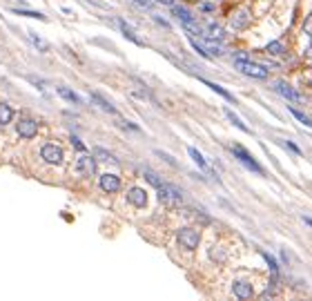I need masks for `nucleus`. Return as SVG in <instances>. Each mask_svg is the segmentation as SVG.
Segmentation results:
<instances>
[{"instance_id":"f257e3e1","label":"nucleus","mask_w":312,"mask_h":301,"mask_svg":"<svg viewBox=\"0 0 312 301\" xmlns=\"http://www.w3.org/2000/svg\"><path fill=\"white\" fill-rule=\"evenodd\" d=\"M159 201L163 203V206L174 210V207H179L181 203H183V190L176 188V185H172V183H165L163 188H159Z\"/></svg>"},{"instance_id":"f03ea898","label":"nucleus","mask_w":312,"mask_h":301,"mask_svg":"<svg viewBox=\"0 0 312 301\" xmlns=\"http://www.w3.org/2000/svg\"><path fill=\"white\" fill-rule=\"evenodd\" d=\"M234 67H237L241 74L252 76V78H259V80L268 78V69H265L263 65L252 63L250 58H239V60H234Z\"/></svg>"},{"instance_id":"7ed1b4c3","label":"nucleus","mask_w":312,"mask_h":301,"mask_svg":"<svg viewBox=\"0 0 312 301\" xmlns=\"http://www.w3.org/2000/svg\"><path fill=\"white\" fill-rule=\"evenodd\" d=\"M176 239H179L181 248L196 250V248H199V241H201V234L196 232L194 227H181L179 234H176Z\"/></svg>"},{"instance_id":"20e7f679","label":"nucleus","mask_w":312,"mask_h":301,"mask_svg":"<svg viewBox=\"0 0 312 301\" xmlns=\"http://www.w3.org/2000/svg\"><path fill=\"white\" fill-rule=\"evenodd\" d=\"M230 150H232V154H234V156H237L239 161H241V163L245 165V168L254 169L257 174H263V168H261V165L257 163V161H254V156H252V154H250L245 148H241V145H232V148H230Z\"/></svg>"},{"instance_id":"39448f33","label":"nucleus","mask_w":312,"mask_h":301,"mask_svg":"<svg viewBox=\"0 0 312 301\" xmlns=\"http://www.w3.org/2000/svg\"><path fill=\"white\" fill-rule=\"evenodd\" d=\"M40 156L45 159V163H49V165H60L63 163V150H60L58 145H52V143L42 145Z\"/></svg>"},{"instance_id":"423d86ee","label":"nucleus","mask_w":312,"mask_h":301,"mask_svg":"<svg viewBox=\"0 0 312 301\" xmlns=\"http://www.w3.org/2000/svg\"><path fill=\"white\" fill-rule=\"evenodd\" d=\"M16 132L22 138H34L38 134V123L34 118H20L16 125Z\"/></svg>"},{"instance_id":"0eeeda50","label":"nucleus","mask_w":312,"mask_h":301,"mask_svg":"<svg viewBox=\"0 0 312 301\" xmlns=\"http://www.w3.org/2000/svg\"><path fill=\"white\" fill-rule=\"evenodd\" d=\"M76 172H78L80 176H92V174H94V172H96L94 156H87V154L78 156V159H76Z\"/></svg>"},{"instance_id":"6e6552de","label":"nucleus","mask_w":312,"mask_h":301,"mask_svg":"<svg viewBox=\"0 0 312 301\" xmlns=\"http://www.w3.org/2000/svg\"><path fill=\"white\" fill-rule=\"evenodd\" d=\"M101 190L107 192V194H114V192L121 190V179H118L116 174H103L101 176Z\"/></svg>"},{"instance_id":"1a4fd4ad","label":"nucleus","mask_w":312,"mask_h":301,"mask_svg":"<svg viewBox=\"0 0 312 301\" xmlns=\"http://www.w3.org/2000/svg\"><path fill=\"white\" fill-rule=\"evenodd\" d=\"M127 201H129L134 207H145L147 206V194H145V190H141V188H132V190H127Z\"/></svg>"},{"instance_id":"9d476101","label":"nucleus","mask_w":312,"mask_h":301,"mask_svg":"<svg viewBox=\"0 0 312 301\" xmlns=\"http://www.w3.org/2000/svg\"><path fill=\"white\" fill-rule=\"evenodd\" d=\"M275 92L276 94H281L283 98H290V100H301V94L299 92H294L288 83H283V80H279V83H275Z\"/></svg>"},{"instance_id":"9b49d317","label":"nucleus","mask_w":312,"mask_h":301,"mask_svg":"<svg viewBox=\"0 0 312 301\" xmlns=\"http://www.w3.org/2000/svg\"><path fill=\"white\" fill-rule=\"evenodd\" d=\"M250 18H252V16H250V11L248 9H241L237 16L232 18V29H234V32H241V29H245V27L250 25Z\"/></svg>"},{"instance_id":"f8f14e48","label":"nucleus","mask_w":312,"mask_h":301,"mask_svg":"<svg viewBox=\"0 0 312 301\" xmlns=\"http://www.w3.org/2000/svg\"><path fill=\"white\" fill-rule=\"evenodd\" d=\"M232 290H234V295H237L239 299H252V295H254L252 285L245 283V281H234Z\"/></svg>"},{"instance_id":"ddd939ff","label":"nucleus","mask_w":312,"mask_h":301,"mask_svg":"<svg viewBox=\"0 0 312 301\" xmlns=\"http://www.w3.org/2000/svg\"><path fill=\"white\" fill-rule=\"evenodd\" d=\"M172 11H174V16L181 20V25H190V22H194V16H192V14L185 9V7L172 5Z\"/></svg>"},{"instance_id":"4468645a","label":"nucleus","mask_w":312,"mask_h":301,"mask_svg":"<svg viewBox=\"0 0 312 301\" xmlns=\"http://www.w3.org/2000/svg\"><path fill=\"white\" fill-rule=\"evenodd\" d=\"M203 36L210 38V40H223V36H225V34H223V29H221L219 25L210 22V25H207L205 29H203Z\"/></svg>"},{"instance_id":"2eb2a0df","label":"nucleus","mask_w":312,"mask_h":301,"mask_svg":"<svg viewBox=\"0 0 312 301\" xmlns=\"http://www.w3.org/2000/svg\"><path fill=\"white\" fill-rule=\"evenodd\" d=\"M11 118H14V110L7 103H0V127H5L7 123H11Z\"/></svg>"},{"instance_id":"dca6fc26","label":"nucleus","mask_w":312,"mask_h":301,"mask_svg":"<svg viewBox=\"0 0 312 301\" xmlns=\"http://www.w3.org/2000/svg\"><path fill=\"white\" fill-rule=\"evenodd\" d=\"M225 116H228V118H230V121H232V123H234V125H237V127H239V130H241V132H245V134H250V127H248V125H245V123H243V121H241V118H239V116H237V114H234V112H232V110H225Z\"/></svg>"},{"instance_id":"f3484780","label":"nucleus","mask_w":312,"mask_h":301,"mask_svg":"<svg viewBox=\"0 0 312 301\" xmlns=\"http://www.w3.org/2000/svg\"><path fill=\"white\" fill-rule=\"evenodd\" d=\"M203 85H205V87H210L212 92H217V94H221L223 98H228V100H234V96L230 94V92H225V90H223L221 85H217V83H210V80H203Z\"/></svg>"},{"instance_id":"a211bd4d","label":"nucleus","mask_w":312,"mask_h":301,"mask_svg":"<svg viewBox=\"0 0 312 301\" xmlns=\"http://www.w3.org/2000/svg\"><path fill=\"white\" fill-rule=\"evenodd\" d=\"M145 179H147L149 183H152L154 188H156V190H159V188H163V185H165V181L161 179V176L156 174V172H152V169H145Z\"/></svg>"},{"instance_id":"6ab92c4d","label":"nucleus","mask_w":312,"mask_h":301,"mask_svg":"<svg viewBox=\"0 0 312 301\" xmlns=\"http://www.w3.org/2000/svg\"><path fill=\"white\" fill-rule=\"evenodd\" d=\"M187 152H190L192 161H194V163L199 165V168H201V169H207V163H205V159H203V156H201V152H199V150H194V148H187Z\"/></svg>"},{"instance_id":"aec40b11","label":"nucleus","mask_w":312,"mask_h":301,"mask_svg":"<svg viewBox=\"0 0 312 301\" xmlns=\"http://www.w3.org/2000/svg\"><path fill=\"white\" fill-rule=\"evenodd\" d=\"M58 94L63 96L65 100H69V103H80L78 94H76V92H72V90H67V87H58Z\"/></svg>"},{"instance_id":"412c9836","label":"nucleus","mask_w":312,"mask_h":301,"mask_svg":"<svg viewBox=\"0 0 312 301\" xmlns=\"http://www.w3.org/2000/svg\"><path fill=\"white\" fill-rule=\"evenodd\" d=\"M118 25H121L123 34H125V36L129 38V40H134V42H136V45H141V40H138V38H136V34H134V29H132V27H129V25H127L125 20H118Z\"/></svg>"},{"instance_id":"4be33fe9","label":"nucleus","mask_w":312,"mask_h":301,"mask_svg":"<svg viewBox=\"0 0 312 301\" xmlns=\"http://www.w3.org/2000/svg\"><path fill=\"white\" fill-rule=\"evenodd\" d=\"M94 156H96L98 161H111V163H118V159H114V156H111L107 150H103V148H96V150H94Z\"/></svg>"},{"instance_id":"5701e85b","label":"nucleus","mask_w":312,"mask_h":301,"mask_svg":"<svg viewBox=\"0 0 312 301\" xmlns=\"http://www.w3.org/2000/svg\"><path fill=\"white\" fill-rule=\"evenodd\" d=\"M265 52L268 54H275V56H279V54H283L286 52V47H283V42H279V40H272L268 47H265Z\"/></svg>"},{"instance_id":"b1692460","label":"nucleus","mask_w":312,"mask_h":301,"mask_svg":"<svg viewBox=\"0 0 312 301\" xmlns=\"http://www.w3.org/2000/svg\"><path fill=\"white\" fill-rule=\"evenodd\" d=\"M92 100H94V103H98V105H101V110L110 112V114H116V110H114V107H111L110 103H107V100H103L98 94H92Z\"/></svg>"},{"instance_id":"393cba45","label":"nucleus","mask_w":312,"mask_h":301,"mask_svg":"<svg viewBox=\"0 0 312 301\" xmlns=\"http://www.w3.org/2000/svg\"><path fill=\"white\" fill-rule=\"evenodd\" d=\"M261 257L268 261V268H270L272 275H276V272H279V265H276V259H275V257H272V254H268V252H261Z\"/></svg>"},{"instance_id":"a878e982","label":"nucleus","mask_w":312,"mask_h":301,"mask_svg":"<svg viewBox=\"0 0 312 301\" xmlns=\"http://www.w3.org/2000/svg\"><path fill=\"white\" fill-rule=\"evenodd\" d=\"M18 16H27V18H38V20H47V16L45 14H40V11H27V9H16Z\"/></svg>"},{"instance_id":"bb28decb","label":"nucleus","mask_w":312,"mask_h":301,"mask_svg":"<svg viewBox=\"0 0 312 301\" xmlns=\"http://www.w3.org/2000/svg\"><path fill=\"white\" fill-rule=\"evenodd\" d=\"M29 36H32L34 45H36V47H40V52H47V49H49V45H47L45 40H42L40 36H36V32H29Z\"/></svg>"},{"instance_id":"cd10ccee","label":"nucleus","mask_w":312,"mask_h":301,"mask_svg":"<svg viewBox=\"0 0 312 301\" xmlns=\"http://www.w3.org/2000/svg\"><path fill=\"white\" fill-rule=\"evenodd\" d=\"M290 112H292V116H294V118H299V121H301L306 127H312V121L306 116V114H301V112H299V110H294V107H290Z\"/></svg>"},{"instance_id":"c85d7f7f","label":"nucleus","mask_w":312,"mask_h":301,"mask_svg":"<svg viewBox=\"0 0 312 301\" xmlns=\"http://www.w3.org/2000/svg\"><path fill=\"white\" fill-rule=\"evenodd\" d=\"M207 49L212 52V56H221L223 54L221 45H217V40H210V38H207Z\"/></svg>"},{"instance_id":"c756f323","label":"nucleus","mask_w":312,"mask_h":301,"mask_svg":"<svg viewBox=\"0 0 312 301\" xmlns=\"http://www.w3.org/2000/svg\"><path fill=\"white\" fill-rule=\"evenodd\" d=\"M303 32H306L308 36L312 38V14H310V16L306 18V20H303Z\"/></svg>"},{"instance_id":"7c9ffc66","label":"nucleus","mask_w":312,"mask_h":301,"mask_svg":"<svg viewBox=\"0 0 312 301\" xmlns=\"http://www.w3.org/2000/svg\"><path fill=\"white\" fill-rule=\"evenodd\" d=\"M72 145H74L76 150H80V152H85V145H83V143H80L76 136H72Z\"/></svg>"},{"instance_id":"2f4dec72","label":"nucleus","mask_w":312,"mask_h":301,"mask_svg":"<svg viewBox=\"0 0 312 301\" xmlns=\"http://www.w3.org/2000/svg\"><path fill=\"white\" fill-rule=\"evenodd\" d=\"M281 145H283V148H288V150H292V152H294V154H301V152H299V148H296V145H292V143L281 141Z\"/></svg>"},{"instance_id":"473e14b6","label":"nucleus","mask_w":312,"mask_h":301,"mask_svg":"<svg viewBox=\"0 0 312 301\" xmlns=\"http://www.w3.org/2000/svg\"><path fill=\"white\" fill-rule=\"evenodd\" d=\"M201 9H203V11H212V9H214V7H212V5H207V2H201Z\"/></svg>"},{"instance_id":"72a5a7b5","label":"nucleus","mask_w":312,"mask_h":301,"mask_svg":"<svg viewBox=\"0 0 312 301\" xmlns=\"http://www.w3.org/2000/svg\"><path fill=\"white\" fill-rule=\"evenodd\" d=\"M159 2H163V5H174V0H159Z\"/></svg>"},{"instance_id":"f704fd0d","label":"nucleus","mask_w":312,"mask_h":301,"mask_svg":"<svg viewBox=\"0 0 312 301\" xmlns=\"http://www.w3.org/2000/svg\"><path fill=\"white\" fill-rule=\"evenodd\" d=\"M134 2H141V5H149L152 0H134Z\"/></svg>"},{"instance_id":"c9c22d12","label":"nucleus","mask_w":312,"mask_h":301,"mask_svg":"<svg viewBox=\"0 0 312 301\" xmlns=\"http://www.w3.org/2000/svg\"><path fill=\"white\" fill-rule=\"evenodd\" d=\"M306 223H308V226H312V219H306Z\"/></svg>"}]
</instances>
